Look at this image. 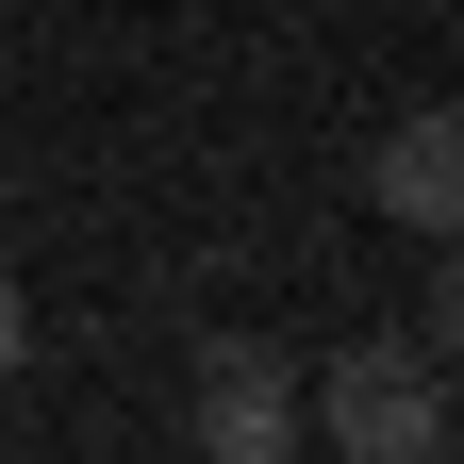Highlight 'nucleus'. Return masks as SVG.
I'll return each mask as SVG.
<instances>
[{
	"mask_svg": "<svg viewBox=\"0 0 464 464\" xmlns=\"http://www.w3.org/2000/svg\"><path fill=\"white\" fill-rule=\"evenodd\" d=\"M299 431H332L348 464H431V448H448V365H431V332L332 348V382L299 398Z\"/></svg>",
	"mask_w": 464,
	"mask_h": 464,
	"instance_id": "nucleus-1",
	"label": "nucleus"
},
{
	"mask_svg": "<svg viewBox=\"0 0 464 464\" xmlns=\"http://www.w3.org/2000/svg\"><path fill=\"white\" fill-rule=\"evenodd\" d=\"M216 464H282L299 448V382L266 365V348H199V415H183Z\"/></svg>",
	"mask_w": 464,
	"mask_h": 464,
	"instance_id": "nucleus-2",
	"label": "nucleus"
},
{
	"mask_svg": "<svg viewBox=\"0 0 464 464\" xmlns=\"http://www.w3.org/2000/svg\"><path fill=\"white\" fill-rule=\"evenodd\" d=\"M365 183H382V216H398V232H431V249H448V232H464V100H431V116H398Z\"/></svg>",
	"mask_w": 464,
	"mask_h": 464,
	"instance_id": "nucleus-3",
	"label": "nucleus"
},
{
	"mask_svg": "<svg viewBox=\"0 0 464 464\" xmlns=\"http://www.w3.org/2000/svg\"><path fill=\"white\" fill-rule=\"evenodd\" d=\"M415 332H431V365H464V232H448V266H431V315H415Z\"/></svg>",
	"mask_w": 464,
	"mask_h": 464,
	"instance_id": "nucleus-4",
	"label": "nucleus"
},
{
	"mask_svg": "<svg viewBox=\"0 0 464 464\" xmlns=\"http://www.w3.org/2000/svg\"><path fill=\"white\" fill-rule=\"evenodd\" d=\"M17 365H34V299L0 282V398H17Z\"/></svg>",
	"mask_w": 464,
	"mask_h": 464,
	"instance_id": "nucleus-5",
	"label": "nucleus"
}]
</instances>
